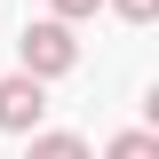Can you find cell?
I'll list each match as a JSON object with an SVG mask.
<instances>
[{
    "label": "cell",
    "mask_w": 159,
    "mask_h": 159,
    "mask_svg": "<svg viewBox=\"0 0 159 159\" xmlns=\"http://www.w3.org/2000/svg\"><path fill=\"white\" fill-rule=\"evenodd\" d=\"M111 8H119L127 24H151V16H159V0H111Z\"/></svg>",
    "instance_id": "6"
},
{
    "label": "cell",
    "mask_w": 159,
    "mask_h": 159,
    "mask_svg": "<svg viewBox=\"0 0 159 159\" xmlns=\"http://www.w3.org/2000/svg\"><path fill=\"white\" fill-rule=\"evenodd\" d=\"M103 159H159V135H151V127H127V135L103 143Z\"/></svg>",
    "instance_id": "3"
},
{
    "label": "cell",
    "mask_w": 159,
    "mask_h": 159,
    "mask_svg": "<svg viewBox=\"0 0 159 159\" xmlns=\"http://www.w3.org/2000/svg\"><path fill=\"white\" fill-rule=\"evenodd\" d=\"M40 111H48L40 80H24V72H8V80H0V127H8V135H32V127H40Z\"/></svg>",
    "instance_id": "2"
},
{
    "label": "cell",
    "mask_w": 159,
    "mask_h": 159,
    "mask_svg": "<svg viewBox=\"0 0 159 159\" xmlns=\"http://www.w3.org/2000/svg\"><path fill=\"white\" fill-rule=\"evenodd\" d=\"M24 80H64L80 64V40H72V24H56V16H40V24H24Z\"/></svg>",
    "instance_id": "1"
},
{
    "label": "cell",
    "mask_w": 159,
    "mask_h": 159,
    "mask_svg": "<svg viewBox=\"0 0 159 159\" xmlns=\"http://www.w3.org/2000/svg\"><path fill=\"white\" fill-rule=\"evenodd\" d=\"M24 159H96V151H88L80 135H32V143H24Z\"/></svg>",
    "instance_id": "4"
},
{
    "label": "cell",
    "mask_w": 159,
    "mask_h": 159,
    "mask_svg": "<svg viewBox=\"0 0 159 159\" xmlns=\"http://www.w3.org/2000/svg\"><path fill=\"white\" fill-rule=\"evenodd\" d=\"M96 8H103V0H48V16H56V24H80V16H96Z\"/></svg>",
    "instance_id": "5"
}]
</instances>
